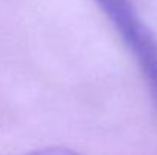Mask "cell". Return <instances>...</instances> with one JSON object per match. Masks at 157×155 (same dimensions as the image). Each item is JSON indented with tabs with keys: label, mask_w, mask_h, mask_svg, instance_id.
Masks as SVG:
<instances>
[{
	"label": "cell",
	"mask_w": 157,
	"mask_h": 155,
	"mask_svg": "<svg viewBox=\"0 0 157 155\" xmlns=\"http://www.w3.org/2000/svg\"><path fill=\"white\" fill-rule=\"evenodd\" d=\"M124 44L134 56L157 103V38L137 14L131 0H95Z\"/></svg>",
	"instance_id": "obj_1"
},
{
	"label": "cell",
	"mask_w": 157,
	"mask_h": 155,
	"mask_svg": "<svg viewBox=\"0 0 157 155\" xmlns=\"http://www.w3.org/2000/svg\"><path fill=\"white\" fill-rule=\"evenodd\" d=\"M29 155H78V154H75L73 151H69V149H63V148H49V149H41V151L32 152Z\"/></svg>",
	"instance_id": "obj_2"
}]
</instances>
